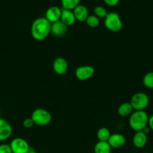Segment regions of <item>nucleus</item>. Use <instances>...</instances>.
Listing matches in <instances>:
<instances>
[{
    "mask_svg": "<svg viewBox=\"0 0 153 153\" xmlns=\"http://www.w3.org/2000/svg\"><path fill=\"white\" fill-rule=\"evenodd\" d=\"M62 9H61L58 6H51V7H50L46 10L44 17L50 23H53V22L60 20L62 15Z\"/></svg>",
    "mask_w": 153,
    "mask_h": 153,
    "instance_id": "9d476101",
    "label": "nucleus"
},
{
    "mask_svg": "<svg viewBox=\"0 0 153 153\" xmlns=\"http://www.w3.org/2000/svg\"><path fill=\"white\" fill-rule=\"evenodd\" d=\"M12 153H28L31 149L29 143L22 137H15L10 143Z\"/></svg>",
    "mask_w": 153,
    "mask_h": 153,
    "instance_id": "423d86ee",
    "label": "nucleus"
},
{
    "mask_svg": "<svg viewBox=\"0 0 153 153\" xmlns=\"http://www.w3.org/2000/svg\"><path fill=\"white\" fill-rule=\"evenodd\" d=\"M110 135V131L106 127L100 128L97 131V138L98 141H108Z\"/></svg>",
    "mask_w": 153,
    "mask_h": 153,
    "instance_id": "a211bd4d",
    "label": "nucleus"
},
{
    "mask_svg": "<svg viewBox=\"0 0 153 153\" xmlns=\"http://www.w3.org/2000/svg\"><path fill=\"white\" fill-rule=\"evenodd\" d=\"M107 142L110 145L112 149H119L124 146L126 143V138L123 134L115 133V134H111Z\"/></svg>",
    "mask_w": 153,
    "mask_h": 153,
    "instance_id": "f8f14e48",
    "label": "nucleus"
},
{
    "mask_svg": "<svg viewBox=\"0 0 153 153\" xmlns=\"http://www.w3.org/2000/svg\"><path fill=\"white\" fill-rule=\"evenodd\" d=\"M51 34V23L45 17L34 19L31 26V35L34 40L41 41Z\"/></svg>",
    "mask_w": 153,
    "mask_h": 153,
    "instance_id": "f257e3e1",
    "label": "nucleus"
},
{
    "mask_svg": "<svg viewBox=\"0 0 153 153\" xmlns=\"http://www.w3.org/2000/svg\"><path fill=\"white\" fill-rule=\"evenodd\" d=\"M130 105L134 111H145L149 104V97L143 92H137L130 98Z\"/></svg>",
    "mask_w": 153,
    "mask_h": 153,
    "instance_id": "39448f33",
    "label": "nucleus"
},
{
    "mask_svg": "<svg viewBox=\"0 0 153 153\" xmlns=\"http://www.w3.org/2000/svg\"><path fill=\"white\" fill-rule=\"evenodd\" d=\"M104 26L106 29L112 32H118L122 28L123 23L118 13L110 12L108 13L104 18Z\"/></svg>",
    "mask_w": 153,
    "mask_h": 153,
    "instance_id": "20e7f679",
    "label": "nucleus"
},
{
    "mask_svg": "<svg viewBox=\"0 0 153 153\" xmlns=\"http://www.w3.org/2000/svg\"><path fill=\"white\" fill-rule=\"evenodd\" d=\"M148 126L150 128V129H151V131H153V115H152V116L149 117V118H148Z\"/></svg>",
    "mask_w": 153,
    "mask_h": 153,
    "instance_id": "a878e982",
    "label": "nucleus"
},
{
    "mask_svg": "<svg viewBox=\"0 0 153 153\" xmlns=\"http://www.w3.org/2000/svg\"><path fill=\"white\" fill-rule=\"evenodd\" d=\"M13 128L10 123L0 117V142L8 140L12 135Z\"/></svg>",
    "mask_w": 153,
    "mask_h": 153,
    "instance_id": "6e6552de",
    "label": "nucleus"
},
{
    "mask_svg": "<svg viewBox=\"0 0 153 153\" xmlns=\"http://www.w3.org/2000/svg\"><path fill=\"white\" fill-rule=\"evenodd\" d=\"M28 153H38V152H36L34 149H33V148H31V149H30V151Z\"/></svg>",
    "mask_w": 153,
    "mask_h": 153,
    "instance_id": "cd10ccee",
    "label": "nucleus"
},
{
    "mask_svg": "<svg viewBox=\"0 0 153 153\" xmlns=\"http://www.w3.org/2000/svg\"><path fill=\"white\" fill-rule=\"evenodd\" d=\"M60 20L63 23L65 24L67 26L73 25L76 21L74 14L73 10H65V9H62V15Z\"/></svg>",
    "mask_w": 153,
    "mask_h": 153,
    "instance_id": "2eb2a0df",
    "label": "nucleus"
},
{
    "mask_svg": "<svg viewBox=\"0 0 153 153\" xmlns=\"http://www.w3.org/2000/svg\"><path fill=\"white\" fill-rule=\"evenodd\" d=\"M134 146L138 149L143 148L147 143V134L142 131H135L132 139Z\"/></svg>",
    "mask_w": 153,
    "mask_h": 153,
    "instance_id": "ddd939ff",
    "label": "nucleus"
},
{
    "mask_svg": "<svg viewBox=\"0 0 153 153\" xmlns=\"http://www.w3.org/2000/svg\"><path fill=\"white\" fill-rule=\"evenodd\" d=\"M142 84L146 88L153 89V71L148 72L142 78Z\"/></svg>",
    "mask_w": 153,
    "mask_h": 153,
    "instance_id": "aec40b11",
    "label": "nucleus"
},
{
    "mask_svg": "<svg viewBox=\"0 0 153 153\" xmlns=\"http://www.w3.org/2000/svg\"><path fill=\"white\" fill-rule=\"evenodd\" d=\"M142 153H148V152H142Z\"/></svg>",
    "mask_w": 153,
    "mask_h": 153,
    "instance_id": "c85d7f7f",
    "label": "nucleus"
},
{
    "mask_svg": "<svg viewBox=\"0 0 153 153\" xmlns=\"http://www.w3.org/2000/svg\"><path fill=\"white\" fill-rule=\"evenodd\" d=\"M52 69L58 76H62L67 73L68 70V63L63 57H58L52 62Z\"/></svg>",
    "mask_w": 153,
    "mask_h": 153,
    "instance_id": "1a4fd4ad",
    "label": "nucleus"
},
{
    "mask_svg": "<svg viewBox=\"0 0 153 153\" xmlns=\"http://www.w3.org/2000/svg\"><path fill=\"white\" fill-rule=\"evenodd\" d=\"M107 10L103 6L98 5L94 8V15L97 16V17H98L99 19L100 18H104V19L106 16V15H107Z\"/></svg>",
    "mask_w": 153,
    "mask_h": 153,
    "instance_id": "4be33fe9",
    "label": "nucleus"
},
{
    "mask_svg": "<svg viewBox=\"0 0 153 153\" xmlns=\"http://www.w3.org/2000/svg\"><path fill=\"white\" fill-rule=\"evenodd\" d=\"M34 125V123L31 117L26 118V119L22 121V126L26 128H32V127Z\"/></svg>",
    "mask_w": 153,
    "mask_h": 153,
    "instance_id": "5701e85b",
    "label": "nucleus"
},
{
    "mask_svg": "<svg viewBox=\"0 0 153 153\" xmlns=\"http://www.w3.org/2000/svg\"><path fill=\"white\" fill-rule=\"evenodd\" d=\"M95 73V69L91 65L80 66L75 70V76L80 81H86L91 79Z\"/></svg>",
    "mask_w": 153,
    "mask_h": 153,
    "instance_id": "0eeeda50",
    "label": "nucleus"
},
{
    "mask_svg": "<svg viewBox=\"0 0 153 153\" xmlns=\"http://www.w3.org/2000/svg\"><path fill=\"white\" fill-rule=\"evenodd\" d=\"M73 12L75 18H76V20L78 22H86L88 16V9L85 5H82V4H80L77 7L74 9Z\"/></svg>",
    "mask_w": 153,
    "mask_h": 153,
    "instance_id": "4468645a",
    "label": "nucleus"
},
{
    "mask_svg": "<svg viewBox=\"0 0 153 153\" xmlns=\"http://www.w3.org/2000/svg\"><path fill=\"white\" fill-rule=\"evenodd\" d=\"M112 147L107 141H98L94 146V153H111Z\"/></svg>",
    "mask_w": 153,
    "mask_h": 153,
    "instance_id": "f3484780",
    "label": "nucleus"
},
{
    "mask_svg": "<svg viewBox=\"0 0 153 153\" xmlns=\"http://www.w3.org/2000/svg\"><path fill=\"white\" fill-rule=\"evenodd\" d=\"M134 112V109L132 108L130 102H124L120 105L117 110V113L120 117H125L130 116Z\"/></svg>",
    "mask_w": 153,
    "mask_h": 153,
    "instance_id": "dca6fc26",
    "label": "nucleus"
},
{
    "mask_svg": "<svg viewBox=\"0 0 153 153\" xmlns=\"http://www.w3.org/2000/svg\"><path fill=\"white\" fill-rule=\"evenodd\" d=\"M142 131H143L144 133H145V134H148V133L150 132V131H151V129H150V128L149 127H148V126H147L146 127H145V128H144V129L142 130Z\"/></svg>",
    "mask_w": 153,
    "mask_h": 153,
    "instance_id": "bb28decb",
    "label": "nucleus"
},
{
    "mask_svg": "<svg viewBox=\"0 0 153 153\" xmlns=\"http://www.w3.org/2000/svg\"><path fill=\"white\" fill-rule=\"evenodd\" d=\"M80 0H61L62 7L65 10H73L80 4Z\"/></svg>",
    "mask_w": 153,
    "mask_h": 153,
    "instance_id": "6ab92c4d",
    "label": "nucleus"
},
{
    "mask_svg": "<svg viewBox=\"0 0 153 153\" xmlns=\"http://www.w3.org/2000/svg\"><path fill=\"white\" fill-rule=\"evenodd\" d=\"M85 22L88 27L94 28H97L99 25V24H100V19L98 17H97L96 16H94V14L88 15V18H87Z\"/></svg>",
    "mask_w": 153,
    "mask_h": 153,
    "instance_id": "412c9836",
    "label": "nucleus"
},
{
    "mask_svg": "<svg viewBox=\"0 0 153 153\" xmlns=\"http://www.w3.org/2000/svg\"><path fill=\"white\" fill-rule=\"evenodd\" d=\"M31 118L34 125L38 126H44L50 123L52 117L49 111L44 108H37L32 111Z\"/></svg>",
    "mask_w": 153,
    "mask_h": 153,
    "instance_id": "7ed1b4c3",
    "label": "nucleus"
},
{
    "mask_svg": "<svg viewBox=\"0 0 153 153\" xmlns=\"http://www.w3.org/2000/svg\"><path fill=\"white\" fill-rule=\"evenodd\" d=\"M68 26L63 23L61 20L51 23V34L56 37H62L68 32Z\"/></svg>",
    "mask_w": 153,
    "mask_h": 153,
    "instance_id": "9b49d317",
    "label": "nucleus"
},
{
    "mask_svg": "<svg viewBox=\"0 0 153 153\" xmlns=\"http://www.w3.org/2000/svg\"><path fill=\"white\" fill-rule=\"evenodd\" d=\"M0 153H12L10 144H7V143L0 144Z\"/></svg>",
    "mask_w": 153,
    "mask_h": 153,
    "instance_id": "b1692460",
    "label": "nucleus"
},
{
    "mask_svg": "<svg viewBox=\"0 0 153 153\" xmlns=\"http://www.w3.org/2000/svg\"><path fill=\"white\" fill-rule=\"evenodd\" d=\"M104 2L110 7H115L119 2V0H103Z\"/></svg>",
    "mask_w": 153,
    "mask_h": 153,
    "instance_id": "393cba45",
    "label": "nucleus"
},
{
    "mask_svg": "<svg viewBox=\"0 0 153 153\" xmlns=\"http://www.w3.org/2000/svg\"><path fill=\"white\" fill-rule=\"evenodd\" d=\"M148 118L145 111H134L129 117V126L134 131H142L148 126Z\"/></svg>",
    "mask_w": 153,
    "mask_h": 153,
    "instance_id": "f03ea898",
    "label": "nucleus"
}]
</instances>
